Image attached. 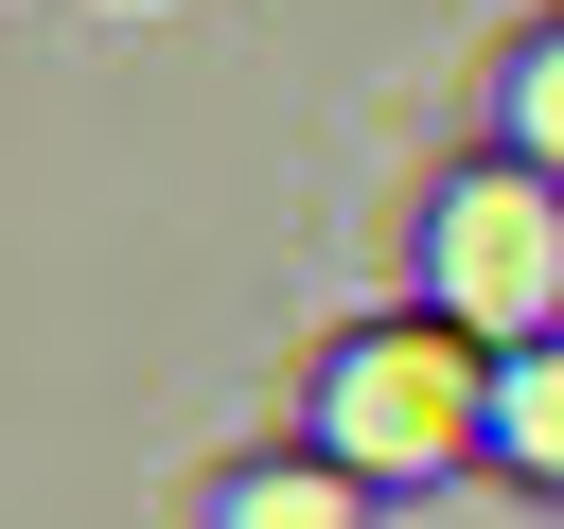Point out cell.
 I'll list each match as a JSON object with an SVG mask.
<instances>
[{
  "label": "cell",
  "instance_id": "cell-1",
  "mask_svg": "<svg viewBox=\"0 0 564 529\" xmlns=\"http://www.w3.org/2000/svg\"><path fill=\"white\" fill-rule=\"evenodd\" d=\"M476 441H494V370L458 353V317H370L317 370V458H352V476H441Z\"/></svg>",
  "mask_w": 564,
  "mask_h": 529
},
{
  "label": "cell",
  "instance_id": "cell-2",
  "mask_svg": "<svg viewBox=\"0 0 564 529\" xmlns=\"http://www.w3.org/2000/svg\"><path fill=\"white\" fill-rule=\"evenodd\" d=\"M546 282H564V212H546V176H458V194H441V282H423V300L529 335Z\"/></svg>",
  "mask_w": 564,
  "mask_h": 529
},
{
  "label": "cell",
  "instance_id": "cell-3",
  "mask_svg": "<svg viewBox=\"0 0 564 529\" xmlns=\"http://www.w3.org/2000/svg\"><path fill=\"white\" fill-rule=\"evenodd\" d=\"M212 529H370V476L352 458H247V476H212Z\"/></svg>",
  "mask_w": 564,
  "mask_h": 529
},
{
  "label": "cell",
  "instance_id": "cell-4",
  "mask_svg": "<svg viewBox=\"0 0 564 529\" xmlns=\"http://www.w3.org/2000/svg\"><path fill=\"white\" fill-rule=\"evenodd\" d=\"M494 476H529V494H564V335H511V370H494V441H476Z\"/></svg>",
  "mask_w": 564,
  "mask_h": 529
},
{
  "label": "cell",
  "instance_id": "cell-5",
  "mask_svg": "<svg viewBox=\"0 0 564 529\" xmlns=\"http://www.w3.org/2000/svg\"><path fill=\"white\" fill-rule=\"evenodd\" d=\"M511 159H529V176H564V35H529V53H511Z\"/></svg>",
  "mask_w": 564,
  "mask_h": 529
}]
</instances>
